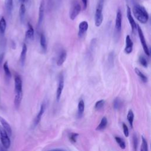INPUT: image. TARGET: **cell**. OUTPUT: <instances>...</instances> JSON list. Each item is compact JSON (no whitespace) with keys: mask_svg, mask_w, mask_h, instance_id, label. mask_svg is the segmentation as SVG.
Segmentation results:
<instances>
[{"mask_svg":"<svg viewBox=\"0 0 151 151\" xmlns=\"http://www.w3.org/2000/svg\"><path fill=\"white\" fill-rule=\"evenodd\" d=\"M133 13L135 18L142 24H146L149 19V14L143 6L135 4L133 7Z\"/></svg>","mask_w":151,"mask_h":151,"instance_id":"cell-1","label":"cell"},{"mask_svg":"<svg viewBox=\"0 0 151 151\" xmlns=\"http://www.w3.org/2000/svg\"><path fill=\"white\" fill-rule=\"evenodd\" d=\"M104 0H99L96 6L95 15H94V20H95V25L97 27L101 25L103 20V9L104 6Z\"/></svg>","mask_w":151,"mask_h":151,"instance_id":"cell-2","label":"cell"},{"mask_svg":"<svg viewBox=\"0 0 151 151\" xmlns=\"http://www.w3.org/2000/svg\"><path fill=\"white\" fill-rule=\"evenodd\" d=\"M0 140L2 143V146L5 149H8L11 145V140L9 137L8 134L3 129L2 126H0Z\"/></svg>","mask_w":151,"mask_h":151,"instance_id":"cell-3","label":"cell"},{"mask_svg":"<svg viewBox=\"0 0 151 151\" xmlns=\"http://www.w3.org/2000/svg\"><path fill=\"white\" fill-rule=\"evenodd\" d=\"M137 32H138V35H139V39H140L141 44L142 45V47H143V49L145 54H146V55L149 57L150 56L149 49L148 48L146 41L145 40V36L143 35V31H142L141 28L140 27V26H139L138 25H137Z\"/></svg>","mask_w":151,"mask_h":151,"instance_id":"cell-4","label":"cell"},{"mask_svg":"<svg viewBox=\"0 0 151 151\" xmlns=\"http://www.w3.org/2000/svg\"><path fill=\"white\" fill-rule=\"evenodd\" d=\"M122 15L120 9H118L116 13V21H115V33L119 37L122 30Z\"/></svg>","mask_w":151,"mask_h":151,"instance_id":"cell-5","label":"cell"},{"mask_svg":"<svg viewBox=\"0 0 151 151\" xmlns=\"http://www.w3.org/2000/svg\"><path fill=\"white\" fill-rule=\"evenodd\" d=\"M81 11V5L77 2H75L73 4L70 10V18L71 20H74Z\"/></svg>","mask_w":151,"mask_h":151,"instance_id":"cell-6","label":"cell"},{"mask_svg":"<svg viewBox=\"0 0 151 151\" xmlns=\"http://www.w3.org/2000/svg\"><path fill=\"white\" fill-rule=\"evenodd\" d=\"M64 76L62 73H61L58 77V86L57 88L56 91V100L57 101H59L61 94L64 88Z\"/></svg>","mask_w":151,"mask_h":151,"instance_id":"cell-7","label":"cell"},{"mask_svg":"<svg viewBox=\"0 0 151 151\" xmlns=\"http://www.w3.org/2000/svg\"><path fill=\"white\" fill-rule=\"evenodd\" d=\"M126 12H127V19H128L129 22L130 23V25L131 26L132 30L134 32L135 31V30L137 29V24H136V22L134 21L133 17H132L131 9L128 5H127Z\"/></svg>","mask_w":151,"mask_h":151,"instance_id":"cell-8","label":"cell"},{"mask_svg":"<svg viewBox=\"0 0 151 151\" xmlns=\"http://www.w3.org/2000/svg\"><path fill=\"white\" fill-rule=\"evenodd\" d=\"M45 103H43L41 104L39 112L37 114V116L35 117V119L34 120V122H33V127H35L36 126H37L38 124L41 121V117H42L44 113L45 112Z\"/></svg>","mask_w":151,"mask_h":151,"instance_id":"cell-9","label":"cell"},{"mask_svg":"<svg viewBox=\"0 0 151 151\" xmlns=\"http://www.w3.org/2000/svg\"><path fill=\"white\" fill-rule=\"evenodd\" d=\"M45 11V1L41 0L39 7L38 13V27H40L42 22Z\"/></svg>","mask_w":151,"mask_h":151,"instance_id":"cell-10","label":"cell"},{"mask_svg":"<svg viewBox=\"0 0 151 151\" xmlns=\"http://www.w3.org/2000/svg\"><path fill=\"white\" fill-rule=\"evenodd\" d=\"M88 22L86 21H83L79 24L78 32V36L79 38H81L84 35V34L86 33V32L88 29Z\"/></svg>","mask_w":151,"mask_h":151,"instance_id":"cell-11","label":"cell"},{"mask_svg":"<svg viewBox=\"0 0 151 151\" xmlns=\"http://www.w3.org/2000/svg\"><path fill=\"white\" fill-rule=\"evenodd\" d=\"M133 43L130 38L129 35H126V46L124 48V52L126 54H130L133 51Z\"/></svg>","mask_w":151,"mask_h":151,"instance_id":"cell-12","label":"cell"},{"mask_svg":"<svg viewBox=\"0 0 151 151\" xmlns=\"http://www.w3.org/2000/svg\"><path fill=\"white\" fill-rule=\"evenodd\" d=\"M15 93L22 92V81L19 76L15 77Z\"/></svg>","mask_w":151,"mask_h":151,"instance_id":"cell-13","label":"cell"},{"mask_svg":"<svg viewBox=\"0 0 151 151\" xmlns=\"http://www.w3.org/2000/svg\"><path fill=\"white\" fill-rule=\"evenodd\" d=\"M0 122L2 124V126L3 127V129L7 133L8 136H11L12 135V129L9 124L5 120L4 118L1 116H0Z\"/></svg>","mask_w":151,"mask_h":151,"instance_id":"cell-14","label":"cell"},{"mask_svg":"<svg viewBox=\"0 0 151 151\" xmlns=\"http://www.w3.org/2000/svg\"><path fill=\"white\" fill-rule=\"evenodd\" d=\"M27 47L25 44H23L22 47V50L20 54V58H19V61L21 66H24L25 60H26V55H27Z\"/></svg>","mask_w":151,"mask_h":151,"instance_id":"cell-15","label":"cell"},{"mask_svg":"<svg viewBox=\"0 0 151 151\" xmlns=\"http://www.w3.org/2000/svg\"><path fill=\"white\" fill-rule=\"evenodd\" d=\"M34 30L30 23H28V29L25 32V38L27 40L31 41L34 39Z\"/></svg>","mask_w":151,"mask_h":151,"instance_id":"cell-16","label":"cell"},{"mask_svg":"<svg viewBox=\"0 0 151 151\" xmlns=\"http://www.w3.org/2000/svg\"><path fill=\"white\" fill-rule=\"evenodd\" d=\"M40 46L41 50L43 52H46L47 50V40L45 35L42 33L40 35Z\"/></svg>","mask_w":151,"mask_h":151,"instance_id":"cell-17","label":"cell"},{"mask_svg":"<svg viewBox=\"0 0 151 151\" xmlns=\"http://www.w3.org/2000/svg\"><path fill=\"white\" fill-rule=\"evenodd\" d=\"M67 58V52L65 50H62L58 55V59L57 60V65L58 66H61L64 63Z\"/></svg>","mask_w":151,"mask_h":151,"instance_id":"cell-18","label":"cell"},{"mask_svg":"<svg viewBox=\"0 0 151 151\" xmlns=\"http://www.w3.org/2000/svg\"><path fill=\"white\" fill-rule=\"evenodd\" d=\"M22 98V92L15 93V98H14V106L17 109L19 107L20 104L21 103Z\"/></svg>","mask_w":151,"mask_h":151,"instance_id":"cell-19","label":"cell"},{"mask_svg":"<svg viewBox=\"0 0 151 151\" xmlns=\"http://www.w3.org/2000/svg\"><path fill=\"white\" fill-rule=\"evenodd\" d=\"M107 125V119L106 117H102L99 124L96 128V130L97 131L103 130L106 127Z\"/></svg>","mask_w":151,"mask_h":151,"instance_id":"cell-20","label":"cell"},{"mask_svg":"<svg viewBox=\"0 0 151 151\" xmlns=\"http://www.w3.org/2000/svg\"><path fill=\"white\" fill-rule=\"evenodd\" d=\"M84 102L83 100H80L78 103V111L77 114L78 117H81L84 113Z\"/></svg>","mask_w":151,"mask_h":151,"instance_id":"cell-21","label":"cell"},{"mask_svg":"<svg viewBox=\"0 0 151 151\" xmlns=\"http://www.w3.org/2000/svg\"><path fill=\"white\" fill-rule=\"evenodd\" d=\"M25 11H26V8H25V5L24 4H21V5H20L19 11V15L20 21L21 22H23L24 21Z\"/></svg>","mask_w":151,"mask_h":151,"instance_id":"cell-22","label":"cell"},{"mask_svg":"<svg viewBox=\"0 0 151 151\" xmlns=\"http://www.w3.org/2000/svg\"><path fill=\"white\" fill-rule=\"evenodd\" d=\"M5 6L7 13L10 15L13 9V0H5Z\"/></svg>","mask_w":151,"mask_h":151,"instance_id":"cell-23","label":"cell"},{"mask_svg":"<svg viewBox=\"0 0 151 151\" xmlns=\"http://www.w3.org/2000/svg\"><path fill=\"white\" fill-rule=\"evenodd\" d=\"M134 71H135L136 74L138 76V77L140 78L142 81H143V83L147 82L148 79H147V76L145 74H144L138 68H134Z\"/></svg>","mask_w":151,"mask_h":151,"instance_id":"cell-24","label":"cell"},{"mask_svg":"<svg viewBox=\"0 0 151 151\" xmlns=\"http://www.w3.org/2000/svg\"><path fill=\"white\" fill-rule=\"evenodd\" d=\"M127 119L129 122L130 126L131 128L133 127V120H134V113L133 111L130 109L129 110L127 114Z\"/></svg>","mask_w":151,"mask_h":151,"instance_id":"cell-25","label":"cell"},{"mask_svg":"<svg viewBox=\"0 0 151 151\" xmlns=\"http://www.w3.org/2000/svg\"><path fill=\"white\" fill-rule=\"evenodd\" d=\"M113 108L115 110H119L120 109H121V107L123 106V103L122 101L120 99H119V97H116L114 101H113Z\"/></svg>","mask_w":151,"mask_h":151,"instance_id":"cell-26","label":"cell"},{"mask_svg":"<svg viewBox=\"0 0 151 151\" xmlns=\"http://www.w3.org/2000/svg\"><path fill=\"white\" fill-rule=\"evenodd\" d=\"M6 21L4 17H2L0 19V32L2 34H4L6 29Z\"/></svg>","mask_w":151,"mask_h":151,"instance_id":"cell-27","label":"cell"},{"mask_svg":"<svg viewBox=\"0 0 151 151\" xmlns=\"http://www.w3.org/2000/svg\"><path fill=\"white\" fill-rule=\"evenodd\" d=\"M116 142H117V143L119 145V146L120 147L121 149H124L126 148V144L124 141L119 136H115L114 137Z\"/></svg>","mask_w":151,"mask_h":151,"instance_id":"cell-28","label":"cell"},{"mask_svg":"<svg viewBox=\"0 0 151 151\" xmlns=\"http://www.w3.org/2000/svg\"><path fill=\"white\" fill-rule=\"evenodd\" d=\"M3 68H4V72H5V74L6 76L8 78H11V73L10 70L9 68L8 63L7 61H6L4 63Z\"/></svg>","mask_w":151,"mask_h":151,"instance_id":"cell-29","label":"cell"},{"mask_svg":"<svg viewBox=\"0 0 151 151\" xmlns=\"http://www.w3.org/2000/svg\"><path fill=\"white\" fill-rule=\"evenodd\" d=\"M142 146L140 148L141 151H147L148 150V145L146 139L144 136H142Z\"/></svg>","mask_w":151,"mask_h":151,"instance_id":"cell-30","label":"cell"},{"mask_svg":"<svg viewBox=\"0 0 151 151\" xmlns=\"http://www.w3.org/2000/svg\"><path fill=\"white\" fill-rule=\"evenodd\" d=\"M114 53L113 51H111L109 53L108 56V63L110 67H112L114 65Z\"/></svg>","mask_w":151,"mask_h":151,"instance_id":"cell-31","label":"cell"},{"mask_svg":"<svg viewBox=\"0 0 151 151\" xmlns=\"http://www.w3.org/2000/svg\"><path fill=\"white\" fill-rule=\"evenodd\" d=\"M104 100H100L99 101H97L94 106V109L97 110H100L101 109L103 108V107L104 105Z\"/></svg>","mask_w":151,"mask_h":151,"instance_id":"cell-32","label":"cell"},{"mask_svg":"<svg viewBox=\"0 0 151 151\" xmlns=\"http://www.w3.org/2000/svg\"><path fill=\"white\" fill-rule=\"evenodd\" d=\"M139 62L144 67H147V65H148V62H147V60L143 55H141V56L139 57Z\"/></svg>","mask_w":151,"mask_h":151,"instance_id":"cell-33","label":"cell"},{"mask_svg":"<svg viewBox=\"0 0 151 151\" xmlns=\"http://www.w3.org/2000/svg\"><path fill=\"white\" fill-rule=\"evenodd\" d=\"M78 136V134L77 133H71L69 134L68 138L71 143H76L77 142V139Z\"/></svg>","mask_w":151,"mask_h":151,"instance_id":"cell-34","label":"cell"},{"mask_svg":"<svg viewBox=\"0 0 151 151\" xmlns=\"http://www.w3.org/2000/svg\"><path fill=\"white\" fill-rule=\"evenodd\" d=\"M133 150H136L138 146V139L136 134H134L133 136Z\"/></svg>","mask_w":151,"mask_h":151,"instance_id":"cell-35","label":"cell"},{"mask_svg":"<svg viewBox=\"0 0 151 151\" xmlns=\"http://www.w3.org/2000/svg\"><path fill=\"white\" fill-rule=\"evenodd\" d=\"M122 127H123V133H124V136L126 137H128L129 135V129H128L127 125L124 123H123Z\"/></svg>","mask_w":151,"mask_h":151,"instance_id":"cell-36","label":"cell"},{"mask_svg":"<svg viewBox=\"0 0 151 151\" xmlns=\"http://www.w3.org/2000/svg\"><path fill=\"white\" fill-rule=\"evenodd\" d=\"M82 1V3L83 5V9H86L87 8V0H81Z\"/></svg>","mask_w":151,"mask_h":151,"instance_id":"cell-37","label":"cell"},{"mask_svg":"<svg viewBox=\"0 0 151 151\" xmlns=\"http://www.w3.org/2000/svg\"><path fill=\"white\" fill-rule=\"evenodd\" d=\"M4 53H2V54H1L0 55V65H1L2 62L3 60H4Z\"/></svg>","mask_w":151,"mask_h":151,"instance_id":"cell-38","label":"cell"},{"mask_svg":"<svg viewBox=\"0 0 151 151\" xmlns=\"http://www.w3.org/2000/svg\"><path fill=\"white\" fill-rule=\"evenodd\" d=\"M19 1L21 3H24V2H25V0H19Z\"/></svg>","mask_w":151,"mask_h":151,"instance_id":"cell-39","label":"cell"},{"mask_svg":"<svg viewBox=\"0 0 151 151\" xmlns=\"http://www.w3.org/2000/svg\"><path fill=\"white\" fill-rule=\"evenodd\" d=\"M29 0H25V2H28V1H29Z\"/></svg>","mask_w":151,"mask_h":151,"instance_id":"cell-40","label":"cell"}]
</instances>
